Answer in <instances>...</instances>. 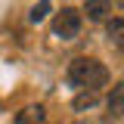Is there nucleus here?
Listing matches in <instances>:
<instances>
[{
  "mask_svg": "<svg viewBox=\"0 0 124 124\" xmlns=\"http://www.w3.org/2000/svg\"><path fill=\"white\" fill-rule=\"evenodd\" d=\"M106 37L115 50H124V19H108L106 22Z\"/></svg>",
  "mask_w": 124,
  "mask_h": 124,
  "instance_id": "obj_4",
  "label": "nucleus"
},
{
  "mask_svg": "<svg viewBox=\"0 0 124 124\" xmlns=\"http://www.w3.org/2000/svg\"><path fill=\"white\" fill-rule=\"evenodd\" d=\"M81 25H84V16L78 13L75 6H62L56 13V19H53V34L59 40H75L81 34Z\"/></svg>",
  "mask_w": 124,
  "mask_h": 124,
  "instance_id": "obj_2",
  "label": "nucleus"
},
{
  "mask_svg": "<svg viewBox=\"0 0 124 124\" xmlns=\"http://www.w3.org/2000/svg\"><path fill=\"white\" fill-rule=\"evenodd\" d=\"M96 102H99V93H96V90H81V93L75 96V102H71V106H75L78 112H84V108H93Z\"/></svg>",
  "mask_w": 124,
  "mask_h": 124,
  "instance_id": "obj_7",
  "label": "nucleus"
},
{
  "mask_svg": "<svg viewBox=\"0 0 124 124\" xmlns=\"http://www.w3.org/2000/svg\"><path fill=\"white\" fill-rule=\"evenodd\" d=\"M108 112L112 115H124V84L112 87V93H108Z\"/></svg>",
  "mask_w": 124,
  "mask_h": 124,
  "instance_id": "obj_6",
  "label": "nucleus"
},
{
  "mask_svg": "<svg viewBox=\"0 0 124 124\" xmlns=\"http://www.w3.org/2000/svg\"><path fill=\"white\" fill-rule=\"evenodd\" d=\"M118 6H121V9H124V0H118Z\"/></svg>",
  "mask_w": 124,
  "mask_h": 124,
  "instance_id": "obj_9",
  "label": "nucleus"
},
{
  "mask_svg": "<svg viewBox=\"0 0 124 124\" xmlns=\"http://www.w3.org/2000/svg\"><path fill=\"white\" fill-rule=\"evenodd\" d=\"M44 16H46V3H40V6H34V9H31V16H28V19H31V22H40Z\"/></svg>",
  "mask_w": 124,
  "mask_h": 124,
  "instance_id": "obj_8",
  "label": "nucleus"
},
{
  "mask_svg": "<svg viewBox=\"0 0 124 124\" xmlns=\"http://www.w3.org/2000/svg\"><path fill=\"white\" fill-rule=\"evenodd\" d=\"M46 108L44 106H25L19 115H16V124H44Z\"/></svg>",
  "mask_w": 124,
  "mask_h": 124,
  "instance_id": "obj_5",
  "label": "nucleus"
},
{
  "mask_svg": "<svg viewBox=\"0 0 124 124\" xmlns=\"http://www.w3.org/2000/svg\"><path fill=\"white\" fill-rule=\"evenodd\" d=\"M68 84L71 87H81V90H99V87H106L108 84V68L102 65L99 59H93V56H81L68 65Z\"/></svg>",
  "mask_w": 124,
  "mask_h": 124,
  "instance_id": "obj_1",
  "label": "nucleus"
},
{
  "mask_svg": "<svg viewBox=\"0 0 124 124\" xmlns=\"http://www.w3.org/2000/svg\"><path fill=\"white\" fill-rule=\"evenodd\" d=\"M84 13L90 22H106L112 13V0H84Z\"/></svg>",
  "mask_w": 124,
  "mask_h": 124,
  "instance_id": "obj_3",
  "label": "nucleus"
}]
</instances>
